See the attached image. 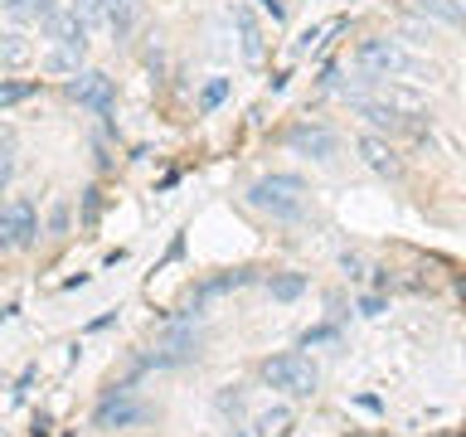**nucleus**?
Wrapping results in <instances>:
<instances>
[{
    "label": "nucleus",
    "instance_id": "obj_1",
    "mask_svg": "<svg viewBox=\"0 0 466 437\" xmlns=\"http://www.w3.org/2000/svg\"><path fill=\"white\" fill-rule=\"evenodd\" d=\"M355 58L374 73V78H408V83H432L437 78V68L428 64V58L403 49L399 39H364Z\"/></svg>",
    "mask_w": 466,
    "mask_h": 437
},
{
    "label": "nucleus",
    "instance_id": "obj_2",
    "mask_svg": "<svg viewBox=\"0 0 466 437\" xmlns=\"http://www.w3.org/2000/svg\"><path fill=\"white\" fill-rule=\"evenodd\" d=\"M248 204L282 224H297L306 214V180L301 175H262V180L248 185Z\"/></svg>",
    "mask_w": 466,
    "mask_h": 437
},
{
    "label": "nucleus",
    "instance_id": "obj_3",
    "mask_svg": "<svg viewBox=\"0 0 466 437\" xmlns=\"http://www.w3.org/2000/svg\"><path fill=\"white\" fill-rule=\"evenodd\" d=\"M262 379H268L272 389L291 393V399H306V393H316V384H320L316 364L306 355H272V360H262Z\"/></svg>",
    "mask_w": 466,
    "mask_h": 437
},
{
    "label": "nucleus",
    "instance_id": "obj_4",
    "mask_svg": "<svg viewBox=\"0 0 466 437\" xmlns=\"http://www.w3.org/2000/svg\"><path fill=\"white\" fill-rule=\"evenodd\" d=\"M68 97L78 102V107L97 112V117H112V107H116V93H112L107 73H73V78H68Z\"/></svg>",
    "mask_w": 466,
    "mask_h": 437
},
{
    "label": "nucleus",
    "instance_id": "obj_5",
    "mask_svg": "<svg viewBox=\"0 0 466 437\" xmlns=\"http://www.w3.org/2000/svg\"><path fill=\"white\" fill-rule=\"evenodd\" d=\"M287 146H291V151H301V156H311V160H330L335 151H340V137H335L330 127H311V122H301V127H291Z\"/></svg>",
    "mask_w": 466,
    "mask_h": 437
},
{
    "label": "nucleus",
    "instance_id": "obj_6",
    "mask_svg": "<svg viewBox=\"0 0 466 437\" xmlns=\"http://www.w3.org/2000/svg\"><path fill=\"white\" fill-rule=\"evenodd\" d=\"M355 112H360V117H364V122H370L374 131H389V137H403V131H418V127H422L418 117L393 112L389 102H379V97H360V102H355Z\"/></svg>",
    "mask_w": 466,
    "mask_h": 437
},
{
    "label": "nucleus",
    "instance_id": "obj_7",
    "mask_svg": "<svg viewBox=\"0 0 466 437\" xmlns=\"http://www.w3.org/2000/svg\"><path fill=\"white\" fill-rule=\"evenodd\" d=\"M44 35H49L58 49H68V54H87V25L78 20V15H73L68 5L44 20Z\"/></svg>",
    "mask_w": 466,
    "mask_h": 437
},
{
    "label": "nucleus",
    "instance_id": "obj_8",
    "mask_svg": "<svg viewBox=\"0 0 466 437\" xmlns=\"http://www.w3.org/2000/svg\"><path fill=\"white\" fill-rule=\"evenodd\" d=\"M355 146H360L364 166H370L374 175H384V180H399V175H403V160H399V151H393L384 137H360Z\"/></svg>",
    "mask_w": 466,
    "mask_h": 437
},
{
    "label": "nucleus",
    "instance_id": "obj_9",
    "mask_svg": "<svg viewBox=\"0 0 466 437\" xmlns=\"http://www.w3.org/2000/svg\"><path fill=\"white\" fill-rule=\"evenodd\" d=\"M141 413H146L141 403H131L127 393H112V399L97 403L93 418H97V428H131V422H141Z\"/></svg>",
    "mask_w": 466,
    "mask_h": 437
},
{
    "label": "nucleus",
    "instance_id": "obj_10",
    "mask_svg": "<svg viewBox=\"0 0 466 437\" xmlns=\"http://www.w3.org/2000/svg\"><path fill=\"white\" fill-rule=\"evenodd\" d=\"M233 29H238V49H243L248 64H262V49H268V44H262V29H258L248 5H233Z\"/></svg>",
    "mask_w": 466,
    "mask_h": 437
},
{
    "label": "nucleus",
    "instance_id": "obj_11",
    "mask_svg": "<svg viewBox=\"0 0 466 437\" xmlns=\"http://www.w3.org/2000/svg\"><path fill=\"white\" fill-rule=\"evenodd\" d=\"M5 214H10V239H15V248H29V243L39 239V214H35V204H29V199L5 204Z\"/></svg>",
    "mask_w": 466,
    "mask_h": 437
},
{
    "label": "nucleus",
    "instance_id": "obj_12",
    "mask_svg": "<svg viewBox=\"0 0 466 437\" xmlns=\"http://www.w3.org/2000/svg\"><path fill=\"white\" fill-rule=\"evenodd\" d=\"M29 58H35V49H29V39L20 29H0V73L29 68Z\"/></svg>",
    "mask_w": 466,
    "mask_h": 437
},
{
    "label": "nucleus",
    "instance_id": "obj_13",
    "mask_svg": "<svg viewBox=\"0 0 466 437\" xmlns=\"http://www.w3.org/2000/svg\"><path fill=\"white\" fill-rule=\"evenodd\" d=\"M97 10H102V25L112 29V39L131 35V0H97Z\"/></svg>",
    "mask_w": 466,
    "mask_h": 437
},
{
    "label": "nucleus",
    "instance_id": "obj_14",
    "mask_svg": "<svg viewBox=\"0 0 466 437\" xmlns=\"http://www.w3.org/2000/svg\"><path fill=\"white\" fill-rule=\"evenodd\" d=\"M418 15H432V20H442V25H461L466 5L461 0H418Z\"/></svg>",
    "mask_w": 466,
    "mask_h": 437
},
{
    "label": "nucleus",
    "instance_id": "obj_15",
    "mask_svg": "<svg viewBox=\"0 0 466 437\" xmlns=\"http://www.w3.org/2000/svg\"><path fill=\"white\" fill-rule=\"evenodd\" d=\"M268 291H272V301H297L301 291H306V277L301 272H277L272 282H268Z\"/></svg>",
    "mask_w": 466,
    "mask_h": 437
},
{
    "label": "nucleus",
    "instance_id": "obj_16",
    "mask_svg": "<svg viewBox=\"0 0 466 437\" xmlns=\"http://www.w3.org/2000/svg\"><path fill=\"white\" fill-rule=\"evenodd\" d=\"M15 151H20V137L10 127H0V189L15 180Z\"/></svg>",
    "mask_w": 466,
    "mask_h": 437
},
{
    "label": "nucleus",
    "instance_id": "obj_17",
    "mask_svg": "<svg viewBox=\"0 0 466 437\" xmlns=\"http://www.w3.org/2000/svg\"><path fill=\"white\" fill-rule=\"evenodd\" d=\"M287 428H291V408H268L258 418V437H287Z\"/></svg>",
    "mask_w": 466,
    "mask_h": 437
},
{
    "label": "nucleus",
    "instance_id": "obj_18",
    "mask_svg": "<svg viewBox=\"0 0 466 437\" xmlns=\"http://www.w3.org/2000/svg\"><path fill=\"white\" fill-rule=\"evenodd\" d=\"M35 93H39V83H10V78H0V107H15V102L35 97Z\"/></svg>",
    "mask_w": 466,
    "mask_h": 437
},
{
    "label": "nucleus",
    "instance_id": "obj_19",
    "mask_svg": "<svg viewBox=\"0 0 466 437\" xmlns=\"http://www.w3.org/2000/svg\"><path fill=\"white\" fill-rule=\"evenodd\" d=\"M44 68H49V73H78L83 68V54H68V49H58V44H54V54L44 58Z\"/></svg>",
    "mask_w": 466,
    "mask_h": 437
},
{
    "label": "nucleus",
    "instance_id": "obj_20",
    "mask_svg": "<svg viewBox=\"0 0 466 437\" xmlns=\"http://www.w3.org/2000/svg\"><path fill=\"white\" fill-rule=\"evenodd\" d=\"M224 97H228V78H214V83L199 87V107H204V112H214Z\"/></svg>",
    "mask_w": 466,
    "mask_h": 437
},
{
    "label": "nucleus",
    "instance_id": "obj_21",
    "mask_svg": "<svg viewBox=\"0 0 466 437\" xmlns=\"http://www.w3.org/2000/svg\"><path fill=\"white\" fill-rule=\"evenodd\" d=\"M58 10H64V5H58V0H29V15H35L39 25L49 20V15H58Z\"/></svg>",
    "mask_w": 466,
    "mask_h": 437
},
{
    "label": "nucleus",
    "instance_id": "obj_22",
    "mask_svg": "<svg viewBox=\"0 0 466 437\" xmlns=\"http://www.w3.org/2000/svg\"><path fill=\"white\" fill-rule=\"evenodd\" d=\"M0 5H5V15H15V20H35V15H29V0H0Z\"/></svg>",
    "mask_w": 466,
    "mask_h": 437
},
{
    "label": "nucleus",
    "instance_id": "obj_23",
    "mask_svg": "<svg viewBox=\"0 0 466 437\" xmlns=\"http://www.w3.org/2000/svg\"><path fill=\"white\" fill-rule=\"evenodd\" d=\"M5 248H15V239H10V214H5V204H0V253Z\"/></svg>",
    "mask_w": 466,
    "mask_h": 437
},
{
    "label": "nucleus",
    "instance_id": "obj_24",
    "mask_svg": "<svg viewBox=\"0 0 466 437\" xmlns=\"http://www.w3.org/2000/svg\"><path fill=\"white\" fill-rule=\"evenodd\" d=\"M262 10L272 15V25H282V20H287V5H282V0H262Z\"/></svg>",
    "mask_w": 466,
    "mask_h": 437
},
{
    "label": "nucleus",
    "instance_id": "obj_25",
    "mask_svg": "<svg viewBox=\"0 0 466 437\" xmlns=\"http://www.w3.org/2000/svg\"><path fill=\"white\" fill-rule=\"evenodd\" d=\"M345 272H350V277H364V258H355V253H345Z\"/></svg>",
    "mask_w": 466,
    "mask_h": 437
},
{
    "label": "nucleus",
    "instance_id": "obj_26",
    "mask_svg": "<svg viewBox=\"0 0 466 437\" xmlns=\"http://www.w3.org/2000/svg\"><path fill=\"white\" fill-rule=\"evenodd\" d=\"M360 311H364V316H379V311H384V301H379V297H364Z\"/></svg>",
    "mask_w": 466,
    "mask_h": 437
}]
</instances>
